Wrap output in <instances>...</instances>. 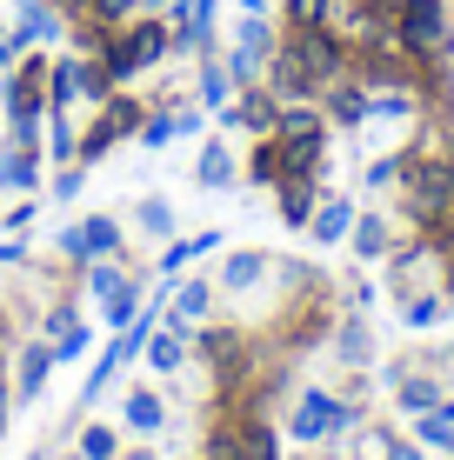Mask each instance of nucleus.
Wrapping results in <instances>:
<instances>
[{
  "label": "nucleus",
  "mask_w": 454,
  "mask_h": 460,
  "mask_svg": "<svg viewBox=\"0 0 454 460\" xmlns=\"http://www.w3.org/2000/svg\"><path fill=\"white\" fill-rule=\"evenodd\" d=\"M348 67H354V54H348V40H341L334 27H288V34L274 40L268 87L280 101H321Z\"/></svg>",
  "instance_id": "nucleus-1"
},
{
  "label": "nucleus",
  "mask_w": 454,
  "mask_h": 460,
  "mask_svg": "<svg viewBox=\"0 0 454 460\" xmlns=\"http://www.w3.org/2000/svg\"><path fill=\"white\" fill-rule=\"evenodd\" d=\"M167 47H174V40H167V21H161V13H134V21L114 27L93 54L107 60V74H114V87H120V81H134V74H147Z\"/></svg>",
  "instance_id": "nucleus-2"
},
{
  "label": "nucleus",
  "mask_w": 454,
  "mask_h": 460,
  "mask_svg": "<svg viewBox=\"0 0 454 460\" xmlns=\"http://www.w3.org/2000/svg\"><path fill=\"white\" fill-rule=\"evenodd\" d=\"M140 120H147V107H140L134 93H120V87H114L101 107H93V127L81 134V154H74V161H81V167L107 161V154L120 147V140H134V134H140Z\"/></svg>",
  "instance_id": "nucleus-3"
},
{
  "label": "nucleus",
  "mask_w": 454,
  "mask_h": 460,
  "mask_svg": "<svg viewBox=\"0 0 454 460\" xmlns=\"http://www.w3.org/2000/svg\"><path fill=\"white\" fill-rule=\"evenodd\" d=\"M395 47L408 60H441L454 47V27H448V7L441 0H401L395 13Z\"/></svg>",
  "instance_id": "nucleus-4"
},
{
  "label": "nucleus",
  "mask_w": 454,
  "mask_h": 460,
  "mask_svg": "<svg viewBox=\"0 0 454 460\" xmlns=\"http://www.w3.org/2000/svg\"><path fill=\"white\" fill-rule=\"evenodd\" d=\"M47 114V54H21L7 67V120Z\"/></svg>",
  "instance_id": "nucleus-5"
},
{
  "label": "nucleus",
  "mask_w": 454,
  "mask_h": 460,
  "mask_svg": "<svg viewBox=\"0 0 454 460\" xmlns=\"http://www.w3.org/2000/svg\"><path fill=\"white\" fill-rule=\"evenodd\" d=\"M221 120H227V127H241V134H254V140H261V134H274V120H280V93L254 81V87H241V93H234V101L221 107Z\"/></svg>",
  "instance_id": "nucleus-6"
},
{
  "label": "nucleus",
  "mask_w": 454,
  "mask_h": 460,
  "mask_svg": "<svg viewBox=\"0 0 454 460\" xmlns=\"http://www.w3.org/2000/svg\"><path fill=\"white\" fill-rule=\"evenodd\" d=\"M60 253H67V261H114V253H120V220L87 214L81 227L60 234Z\"/></svg>",
  "instance_id": "nucleus-7"
},
{
  "label": "nucleus",
  "mask_w": 454,
  "mask_h": 460,
  "mask_svg": "<svg viewBox=\"0 0 454 460\" xmlns=\"http://www.w3.org/2000/svg\"><path fill=\"white\" fill-rule=\"evenodd\" d=\"M348 420H354V407L334 401V394H321V387H307L301 407H294V434H301V440H327V434H341Z\"/></svg>",
  "instance_id": "nucleus-8"
},
{
  "label": "nucleus",
  "mask_w": 454,
  "mask_h": 460,
  "mask_svg": "<svg viewBox=\"0 0 454 460\" xmlns=\"http://www.w3.org/2000/svg\"><path fill=\"white\" fill-rule=\"evenodd\" d=\"M208 307H214V288H208V280H181V288L167 294V321H161V327H174V334H194V327L208 321Z\"/></svg>",
  "instance_id": "nucleus-9"
},
{
  "label": "nucleus",
  "mask_w": 454,
  "mask_h": 460,
  "mask_svg": "<svg viewBox=\"0 0 454 460\" xmlns=\"http://www.w3.org/2000/svg\"><path fill=\"white\" fill-rule=\"evenodd\" d=\"M60 34H67V13H60V7H47V0H21V21H13V40H21V54H27V47L60 40Z\"/></svg>",
  "instance_id": "nucleus-10"
},
{
  "label": "nucleus",
  "mask_w": 454,
  "mask_h": 460,
  "mask_svg": "<svg viewBox=\"0 0 454 460\" xmlns=\"http://www.w3.org/2000/svg\"><path fill=\"white\" fill-rule=\"evenodd\" d=\"M321 114H327V120H341V127H361V120L374 114V93L354 81V74H341V81L321 93Z\"/></svg>",
  "instance_id": "nucleus-11"
},
{
  "label": "nucleus",
  "mask_w": 454,
  "mask_h": 460,
  "mask_svg": "<svg viewBox=\"0 0 454 460\" xmlns=\"http://www.w3.org/2000/svg\"><path fill=\"white\" fill-rule=\"evenodd\" d=\"M274 200H280V220H288V227H307L315 208H321L315 173H288V181H274Z\"/></svg>",
  "instance_id": "nucleus-12"
},
{
  "label": "nucleus",
  "mask_w": 454,
  "mask_h": 460,
  "mask_svg": "<svg viewBox=\"0 0 454 460\" xmlns=\"http://www.w3.org/2000/svg\"><path fill=\"white\" fill-rule=\"evenodd\" d=\"M81 101V54H60L47 60V114H67Z\"/></svg>",
  "instance_id": "nucleus-13"
},
{
  "label": "nucleus",
  "mask_w": 454,
  "mask_h": 460,
  "mask_svg": "<svg viewBox=\"0 0 454 460\" xmlns=\"http://www.w3.org/2000/svg\"><path fill=\"white\" fill-rule=\"evenodd\" d=\"M274 27H268V7H254V13H241V27H234V47H241V54H254L261 67H268L274 60Z\"/></svg>",
  "instance_id": "nucleus-14"
},
{
  "label": "nucleus",
  "mask_w": 454,
  "mask_h": 460,
  "mask_svg": "<svg viewBox=\"0 0 454 460\" xmlns=\"http://www.w3.org/2000/svg\"><path fill=\"white\" fill-rule=\"evenodd\" d=\"M0 187L34 194V187H40V147H7V161H0Z\"/></svg>",
  "instance_id": "nucleus-15"
},
{
  "label": "nucleus",
  "mask_w": 454,
  "mask_h": 460,
  "mask_svg": "<svg viewBox=\"0 0 454 460\" xmlns=\"http://www.w3.org/2000/svg\"><path fill=\"white\" fill-rule=\"evenodd\" d=\"M307 234H315L321 247L348 241V234H354V208H348V200H321V208H315V220H307Z\"/></svg>",
  "instance_id": "nucleus-16"
},
{
  "label": "nucleus",
  "mask_w": 454,
  "mask_h": 460,
  "mask_svg": "<svg viewBox=\"0 0 454 460\" xmlns=\"http://www.w3.org/2000/svg\"><path fill=\"white\" fill-rule=\"evenodd\" d=\"M181 360H187V334H174V327H154V334H147V367H154V374H174Z\"/></svg>",
  "instance_id": "nucleus-17"
},
{
  "label": "nucleus",
  "mask_w": 454,
  "mask_h": 460,
  "mask_svg": "<svg viewBox=\"0 0 454 460\" xmlns=\"http://www.w3.org/2000/svg\"><path fill=\"white\" fill-rule=\"evenodd\" d=\"M200 114H221V107L234 101V81H227V67H221V60H200Z\"/></svg>",
  "instance_id": "nucleus-18"
},
{
  "label": "nucleus",
  "mask_w": 454,
  "mask_h": 460,
  "mask_svg": "<svg viewBox=\"0 0 454 460\" xmlns=\"http://www.w3.org/2000/svg\"><path fill=\"white\" fill-rule=\"evenodd\" d=\"M47 367H54V347H27V354H21V380H13V394H21V401H34V394L47 387Z\"/></svg>",
  "instance_id": "nucleus-19"
},
{
  "label": "nucleus",
  "mask_w": 454,
  "mask_h": 460,
  "mask_svg": "<svg viewBox=\"0 0 454 460\" xmlns=\"http://www.w3.org/2000/svg\"><path fill=\"white\" fill-rule=\"evenodd\" d=\"M221 247V234H194V241H167V253H161V280H174L187 261H200V253H214Z\"/></svg>",
  "instance_id": "nucleus-20"
},
{
  "label": "nucleus",
  "mask_w": 454,
  "mask_h": 460,
  "mask_svg": "<svg viewBox=\"0 0 454 460\" xmlns=\"http://www.w3.org/2000/svg\"><path fill=\"white\" fill-rule=\"evenodd\" d=\"M134 314H140V280H120V288L101 300V327H114V334H120Z\"/></svg>",
  "instance_id": "nucleus-21"
},
{
  "label": "nucleus",
  "mask_w": 454,
  "mask_h": 460,
  "mask_svg": "<svg viewBox=\"0 0 454 460\" xmlns=\"http://www.w3.org/2000/svg\"><path fill=\"white\" fill-rule=\"evenodd\" d=\"M194 181H200V187H234V154L221 147V140H208V147H200Z\"/></svg>",
  "instance_id": "nucleus-22"
},
{
  "label": "nucleus",
  "mask_w": 454,
  "mask_h": 460,
  "mask_svg": "<svg viewBox=\"0 0 454 460\" xmlns=\"http://www.w3.org/2000/svg\"><path fill=\"white\" fill-rule=\"evenodd\" d=\"M247 181H254V187H274L280 181V140L274 134L254 140V154H247Z\"/></svg>",
  "instance_id": "nucleus-23"
},
{
  "label": "nucleus",
  "mask_w": 454,
  "mask_h": 460,
  "mask_svg": "<svg viewBox=\"0 0 454 460\" xmlns=\"http://www.w3.org/2000/svg\"><path fill=\"white\" fill-rule=\"evenodd\" d=\"M134 13H140V0H87L81 21H87V27H101V34H114V27H128V21H134Z\"/></svg>",
  "instance_id": "nucleus-24"
},
{
  "label": "nucleus",
  "mask_w": 454,
  "mask_h": 460,
  "mask_svg": "<svg viewBox=\"0 0 454 460\" xmlns=\"http://www.w3.org/2000/svg\"><path fill=\"white\" fill-rule=\"evenodd\" d=\"M268 274V253H227V267H221V288H254V280Z\"/></svg>",
  "instance_id": "nucleus-25"
},
{
  "label": "nucleus",
  "mask_w": 454,
  "mask_h": 460,
  "mask_svg": "<svg viewBox=\"0 0 454 460\" xmlns=\"http://www.w3.org/2000/svg\"><path fill=\"white\" fill-rule=\"evenodd\" d=\"M107 93H114V74H107V60H101V54H81V101L101 107Z\"/></svg>",
  "instance_id": "nucleus-26"
},
{
  "label": "nucleus",
  "mask_w": 454,
  "mask_h": 460,
  "mask_svg": "<svg viewBox=\"0 0 454 460\" xmlns=\"http://www.w3.org/2000/svg\"><path fill=\"white\" fill-rule=\"evenodd\" d=\"M288 27H334V0H280Z\"/></svg>",
  "instance_id": "nucleus-27"
},
{
  "label": "nucleus",
  "mask_w": 454,
  "mask_h": 460,
  "mask_svg": "<svg viewBox=\"0 0 454 460\" xmlns=\"http://www.w3.org/2000/svg\"><path fill=\"white\" fill-rule=\"evenodd\" d=\"M354 253H361V261H381L387 253V220H374V214L354 220Z\"/></svg>",
  "instance_id": "nucleus-28"
},
{
  "label": "nucleus",
  "mask_w": 454,
  "mask_h": 460,
  "mask_svg": "<svg viewBox=\"0 0 454 460\" xmlns=\"http://www.w3.org/2000/svg\"><path fill=\"white\" fill-rule=\"evenodd\" d=\"M414 434L428 440V447H454V407H428V414L414 420Z\"/></svg>",
  "instance_id": "nucleus-29"
},
{
  "label": "nucleus",
  "mask_w": 454,
  "mask_h": 460,
  "mask_svg": "<svg viewBox=\"0 0 454 460\" xmlns=\"http://www.w3.org/2000/svg\"><path fill=\"white\" fill-rule=\"evenodd\" d=\"M161 420H167V414H161V401H154L147 387H134V394H128V427H134V434H154Z\"/></svg>",
  "instance_id": "nucleus-30"
},
{
  "label": "nucleus",
  "mask_w": 454,
  "mask_h": 460,
  "mask_svg": "<svg viewBox=\"0 0 454 460\" xmlns=\"http://www.w3.org/2000/svg\"><path fill=\"white\" fill-rule=\"evenodd\" d=\"M47 147H54V161H60V167L81 154V134H74V120H67V114H47Z\"/></svg>",
  "instance_id": "nucleus-31"
},
{
  "label": "nucleus",
  "mask_w": 454,
  "mask_h": 460,
  "mask_svg": "<svg viewBox=\"0 0 454 460\" xmlns=\"http://www.w3.org/2000/svg\"><path fill=\"white\" fill-rule=\"evenodd\" d=\"M140 227H147L154 241H174V208H167L161 194H147V200H140Z\"/></svg>",
  "instance_id": "nucleus-32"
},
{
  "label": "nucleus",
  "mask_w": 454,
  "mask_h": 460,
  "mask_svg": "<svg viewBox=\"0 0 454 460\" xmlns=\"http://www.w3.org/2000/svg\"><path fill=\"white\" fill-rule=\"evenodd\" d=\"M401 407H408V414H428V407H441V387H434V380H401Z\"/></svg>",
  "instance_id": "nucleus-33"
},
{
  "label": "nucleus",
  "mask_w": 454,
  "mask_h": 460,
  "mask_svg": "<svg viewBox=\"0 0 454 460\" xmlns=\"http://www.w3.org/2000/svg\"><path fill=\"white\" fill-rule=\"evenodd\" d=\"M114 454H120L114 427H87V434H81V460H114Z\"/></svg>",
  "instance_id": "nucleus-34"
},
{
  "label": "nucleus",
  "mask_w": 454,
  "mask_h": 460,
  "mask_svg": "<svg viewBox=\"0 0 454 460\" xmlns=\"http://www.w3.org/2000/svg\"><path fill=\"white\" fill-rule=\"evenodd\" d=\"M120 280H128V274H120L114 261H87V288H93V300H107V294L120 288Z\"/></svg>",
  "instance_id": "nucleus-35"
},
{
  "label": "nucleus",
  "mask_w": 454,
  "mask_h": 460,
  "mask_svg": "<svg viewBox=\"0 0 454 460\" xmlns=\"http://www.w3.org/2000/svg\"><path fill=\"white\" fill-rule=\"evenodd\" d=\"M134 140H140V147H167V140H174V114H147Z\"/></svg>",
  "instance_id": "nucleus-36"
},
{
  "label": "nucleus",
  "mask_w": 454,
  "mask_h": 460,
  "mask_svg": "<svg viewBox=\"0 0 454 460\" xmlns=\"http://www.w3.org/2000/svg\"><path fill=\"white\" fill-rule=\"evenodd\" d=\"M334 347H341V360H354V367H361V360H368V327H361V321H348Z\"/></svg>",
  "instance_id": "nucleus-37"
},
{
  "label": "nucleus",
  "mask_w": 454,
  "mask_h": 460,
  "mask_svg": "<svg viewBox=\"0 0 454 460\" xmlns=\"http://www.w3.org/2000/svg\"><path fill=\"white\" fill-rule=\"evenodd\" d=\"M441 321V300L434 294H408V327H434Z\"/></svg>",
  "instance_id": "nucleus-38"
},
{
  "label": "nucleus",
  "mask_w": 454,
  "mask_h": 460,
  "mask_svg": "<svg viewBox=\"0 0 454 460\" xmlns=\"http://www.w3.org/2000/svg\"><path fill=\"white\" fill-rule=\"evenodd\" d=\"M81 181H87V167L67 161V167H60V181H54V200H74V194H81Z\"/></svg>",
  "instance_id": "nucleus-39"
},
{
  "label": "nucleus",
  "mask_w": 454,
  "mask_h": 460,
  "mask_svg": "<svg viewBox=\"0 0 454 460\" xmlns=\"http://www.w3.org/2000/svg\"><path fill=\"white\" fill-rule=\"evenodd\" d=\"M13 60H21V40H13L7 27H0V67H13Z\"/></svg>",
  "instance_id": "nucleus-40"
},
{
  "label": "nucleus",
  "mask_w": 454,
  "mask_h": 460,
  "mask_svg": "<svg viewBox=\"0 0 454 460\" xmlns=\"http://www.w3.org/2000/svg\"><path fill=\"white\" fill-rule=\"evenodd\" d=\"M21 261H27V247H21V241H0V267H21Z\"/></svg>",
  "instance_id": "nucleus-41"
},
{
  "label": "nucleus",
  "mask_w": 454,
  "mask_h": 460,
  "mask_svg": "<svg viewBox=\"0 0 454 460\" xmlns=\"http://www.w3.org/2000/svg\"><path fill=\"white\" fill-rule=\"evenodd\" d=\"M47 7H60L67 21H81V13H87V0H47Z\"/></svg>",
  "instance_id": "nucleus-42"
},
{
  "label": "nucleus",
  "mask_w": 454,
  "mask_h": 460,
  "mask_svg": "<svg viewBox=\"0 0 454 460\" xmlns=\"http://www.w3.org/2000/svg\"><path fill=\"white\" fill-rule=\"evenodd\" d=\"M381 460H421V454H414V447H401V440H387V454H381Z\"/></svg>",
  "instance_id": "nucleus-43"
},
{
  "label": "nucleus",
  "mask_w": 454,
  "mask_h": 460,
  "mask_svg": "<svg viewBox=\"0 0 454 460\" xmlns=\"http://www.w3.org/2000/svg\"><path fill=\"white\" fill-rule=\"evenodd\" d=\"M7 407H13V387L0 380V434H7Z\"/></svg>",
  "instance_id": "nucleus-44"
}]
</instances>
